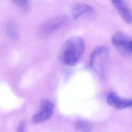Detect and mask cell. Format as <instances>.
I'll use <instances>...</instances> for the list:
<instances>
[{
	"instance_id": "4",
	"label": "cell",
	"mask_w": 132,
	"mask_h": 132,
	"mask_svg": "<svg viewBox=\"0 0 132 132\" xmlns=\"http://www.w3.org/2000/svg\"><path fill=\"white\" fill-rule=\"evenodd\" d=\"M111 43L121 53L126 55L131 54V39L125 34L120 31L116 32L111 37Z\"/></svg>"
},
{
	"instance_id": "5",
	"label": "cell",
	"mask_w": 132,
	"mask_h": 132,
	"mask_svg": "<svg viewBox=\"0 0 132 132\" xmlns=\"http://www.w3.org/2000/svg\"><path fill=\"white\" fill-rule=\"evenodd\" d=\"M54 109L53 103L48 100H42L38 112L32 117L31 122L34 124L40 123L49 119L53 115Z\"/></svg>"
},
{
	"instance_id": "9",
	"label": "cell",
	"mask_w": 132,
	"mask_h": 132,
	"mask_svg": "<svg viewBox=\"0 0 132 132\" xmlns=\"http://www.w3.org/2000/svg\"><path fill=\"white\" fill-rule=\"evenodd\" d=\"M75 128L78 132H91L92 131L91 124L84 120H78L76 122Z\"/></svg>"
},
{
	"instance_id": "10",
	"label": "cell",
	"mask_w": 132,
	"mask_h": 132,
	"mask_svg": "<svg viewBox=\"0 0 132 132\" xmlns=\"http://www.w3.org/2000/svg\"><path fill=\"white\" fill-rule=\"evenodd\" d=\"M7 30L9 36L13 39L16 40L19 38L16 25L13 22H10L7 24Z\"/></svg>"
},
{
	"instance_id": "3",
	"label": "cell",
	"mask_w": 132,
	"mask_h": 132,
	"mask_svg": "<svg viewBox=\"0 0 132 132\" xmlns=\"http://www.w3.org/2000/svg\"><path fill=\"white\" fill-rule=\"evenodd\" d=\"M67 18L63 16H56L45 22L38 28V34L40 37H45L61 28L66 22Z\"/></svg>"
},
{
	"instance_id": "7",
	"label": "cell",
	"mask_w": 132,
	"mask_h": 132,
	"mask_svg": "<svg viewBox=\"0 0 132 132\" xmlns=\"http://www.w3.org/2000/svg\"><path fill=\"white\" fill-rule=\"evenodd\" d=\"M112 5L118 10L123 20L128 24L131 22V10L129 5L122 0L112 1Z\"/></svg>"
},
{
	"instance_id": "8",
	"label": "cell",
	"mask_w": 132,
	"mask_h": 132,
	"mask_svg": "<svg viewBox=\"0 0 132 132\" xmlns=\"http://www.w3.org/2000/svg\"><path fill=\"white\" fill-rule=\"evenodd\" d=\"M94 11V8L85 3H77L73 6L71 11V18L76 20L86 14H91Z\"/></svg>"
},
{
	"instance_id": "1",
	"label": "cell",
	"mask_w": 132,
	"mask_h": 132,
	"mask_svg": "<svg viewBox=\"0 0 132 132\" xmlns=\"http://www.w3.org/2000/svg\"><path fill=\"white\" fill-rule=\"evenodd\" d=\"M85 46L84 41L80 37L74 36L69 38L60 50L59 58L61 61L69 66L76 64L84 51Z\"/></svg>"
},
{
	"instance_id": "2",
	"label": "cell",
	"mask_w": 132,
	"mask_h": 132,
	"mask_svg": "<svg viewBox=\"0 0 132 132\" xmlns=\"http://www.w3.org/2000/svg\"><path fill=\"white\" fill-rule=\"evenodd\" d=\"M109 55V48L104 45L96 47L90 54L89 66L101 76H104L105 75V67Z\"/></svg>"
},
{
	"instance_id": "12",
	"label": "cell",
	"mask_w": 132,
	"mask_h": 132,
	"mask_svg": "<svg viewBox=\"0 0 132 132\" xmlns=\"http://www.w3.org/2000/svg\"><path fill=\"white\" fill-rule=\"evenodd\" d=\"M26 124L24 121H22L20 122L19 124L18 129H17V132H26Z\"/></svg>"
},
{
	"instance_id": "11",
	"label": "cell",
	"mask_w": 132,
	"mask_h": 132,
	"mask_svg": "<svg viewBox=\"0 0 132 132\" xmlns=\"http://www.w3.org/2000/svg\"><path fill=\"white\" fill-rule=\"evenodd\" d=\"M14 3L24 12H27L29 10L30 7L29 1L27 0H17L15 1Z\"/></svg>"
},
{
	"instance_id": "6",
	"label": "cell",
	"mask_w": 132,
	"mask_h": 132,
	"mask_svg": "<svg viewBox=\"0 0 132 132\" xmlns=\"http://www.w3.org/2000/svg\"><path fill=\"white\" fill-rule=\"evenodd\" d=\"M106 101L110 106L119 109L130 108L132 106L130 98L121 97L114 92H110L107 94Z\"/></svg>"
}]
</instances>
